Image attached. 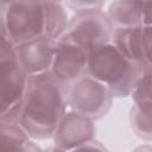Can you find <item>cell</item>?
<instances>
[{
    "mask_svg": "<svg viewBox=\"0 0 152 152\" xmlns=\"http://www.w3.org/2000/svg\"><path fill=\"white\" fill-rule=\"evenodd\" d=\"M69 84L50 71L28 76L19 125L33 140L51 139L68 107Z\"/></svg>",
    "mask_w": 152,
    "mask_h": 152,
    "instance_id": "6da1fadb",
    "label": "cell"
},
{
    "mask_svg": "<svg viewBox=\"0 0 152 152\" xmlns=\"http://www.w3.org/2000/svg\"><path fill=\"white\" fill-rule=\"evenodd\" d=\"M144 70L127 59L112 42L100 44L88 52L86 75L103 83L114 97L129 96Z\"/></svg>",
    "mask_w": 152,
    "mask_h": 152,
    "instance_id": "7a4b0ae2",
    "label": "cell"
},
{
    "mask_svg": "<svg viewBox=\"0 0 152 152\" xmlns=\"http://www.w3.org/2000/svg\"><path fill=\"white\" fill-rule=\"evenodd\" d=\"M1 13L5 30L14 46L44 36V4L18 0L5 6Z\"/></svg>",
    "mask_w": 152,
    "mask_h": 152,
    "instance_id": "3957f363",
    "label": "cell"
},
{
    "mask_svg": "<svg viewBox=\"0 0 152 152\" xmlns=\"http://www.w3.org/2000/svg\"><path fill=\"white\" fill-rule=\"evenodd\" d=\"M110 90L89 75H83L68 87V107L91 120H100L112 108Z\"/></svg>",
    "mask_w": 152,
    "mask_h": 152,
    "instance_id": "277c9868",
    "label": "cell"
},
{
    "mask_svg": "<svg viewBox=\"0 0 152 152\" xmlns=\"http://www.w3.org/2000/svg\"><path fill=\"white\" fill-rule=\"evenodd\" d=\"M113 30L114 27L102 10L81 11L74 12L69 18L64 36L89 51L100 44L110 42Z\"/></svg>",
    "mask_w": 152,
    "mask_h": 152,
    "instance_id": "5b68a950",
    "label": "cell"
},
{
    "mask_svg": "<svg viewBox=\"0 0 152 152\" xmlns=\"http://www.w3.org/2000/svg\"><path fill=\"white\" fill-rule=\"evenodd\" d=\"M27 78L14 58L0 62V120H18Z\"/></svg>",
    "mask_w": 152,
    "mask_h": 152,
    "instance_id": "8992f818",
    "label": "cell"
},
{
    "mask_svg": "<svg viewBox=\"0 0 152 152\" xmlns=\"http://www.w3.org/2000/svg\"><path fill=\"white\" fill-rule=\"evenodd\" d=\"M88 52L87 49L63 34L55 42L50 72L57 80L70 84L86 75Z\"/></svg>",
    "mask_w": 152,
    "mask_h": 152,
    "instance_id": "52a82bcc",
    "label": "cell"
},
{
    "mask_svg": "<svg viewBox=\"0 0 152 152\" xmlns=\"http://www.w3.org/2000/svg\"><path fill=\"white\" fill-rule=\"evenodd\" d=\"M95 132L94 120L70 109L62 116L51 139L56 150H83L95 138Z\"/></svg>",
    "mask_w": 152,
    "mask_h": 152,
    "instance_id": "ba28073f",
    "label": "cell"
},
{
    "mask_svg": "<svg viewBox=\"0 0 152 152\" xmlns=\"http://www.w3.org/2000/svg\"><path fill=\"white\" fill-rule=\"evenodd\" d=\"M110 42L120 52L141 70L152 65L151 25L114 28Z\"/></svg>",
    "mask_w": 152,
    "mask_h": 152,
    "instance_id": "9c48e42d",
    "label": "cell"
},
{
    "mask_svg": "<svg viewBox=\"0 0 152 152\" xmlns=\"http://www.w3.org/2000/svg\"><path fill=\"white\" fill-rule=\"evenodd\" d=\"M55 42L45 36L14 46V59L27 76L49 72L52 64Z\"/></svg>",
    "mask_w": 152,
    "mask_h": 152,
    "instance_id": "30bf717a",
    "label": "cell"
},
{
    "mask_svg": "<svg viewBox=\"0 0 152 152\" xmlns=\"http://www.w3.org/2000/svg\"><path fill=\"white\" fill-rule=\"evenodd\" d=\"M106 14L114 28L151 25V0H113Z\"/></svg>",
    "mask_w": 152,
    "mask_h": 152,
    "instance_id": "8fae6325",
    "label": "cell"
},
{
    "mask_svg": "<svg viewBox=\"0 0 152 152\" xmlns=\"http://www.w3.org/2000/svg\"><path fill=\"white\" fill-rule=\"evenodd\" d=\"M34 142L18 121L0 120V150L34 151L39 148Z\"/></svg>",
    "mask_w": 152,
    "mask_h": 152,
    "instance_id": "7c38bea8",
    "label": "cell"
},
{
    "mask_svg": "<svg viewBox=\"0 0 152 152\" xmlns=\"http://www.w3.org/2000/svg\"><path fill=\"white\" fill-rule=\"evenodd\" d=\"M45 26L44 36L56 42L66 31L69 17L62 2H46L44 4Z\"/></svg>",
    "mask_w": 152,
    "mask_h": 152,
    "instance_id": "4fadbf2b",
    "label": "cell"
},
{
    "mask_svg": "<svg viewBox=\"0 0 152 152\" xmlns=\"http://www.w3.org/2000/svg\"><path fill=\"white\" fill-rule=\"evenodd\" d=\"M129 124L137 137L150 141L152 139V102L133 103L129 112Z\"/></svg>",
    "mask_w": 152,
    "mask_h": 152,
    "instance_id": "5bb4252c",
    "label": "cell"
},
{
    "mask_svg": "<svg viewBox=\"0 0 152 152\" xmlns=\"http://www.w3.org/2000/svg\"><path fill=\"white\" fill-rule=\"evenodd\" d=\"M133 103H151V66L146 68L138 77L129 94Z\"/></svg>",
    "mask_w": 152,
    "mask_h": 152,
    "instance_id": "9a60e30c",
    "label": "cell"
},
{
    "mask_svg": "<svg viewBox=\"0 0 152 152\" xmlns=\"http://www.w3.org/2000/svg\"><path fill=\"white\" fill-rule=\"evenodd\" d=\"M8 58H14V45L7 36L2 20V13L0 11V62Z\"/></svg>",
    "mask_w": 152,
    "mask_h": 152,
    "instance_id": "2e32d148",
    "label": "cell"
},
{
    "mask_svg": "<svg viewBox=\"0 0 152 152\" xmlns=\"http://www.w3.org/2000/svg\"><path fill=\"white\" fill-rule=\"evenodd\" d=\"M65 6L74 11H94V10H102V6L106 0H63Z\"/></svg>",
    "mask_w": 152,
    "mask_h": 152,
    "instance_id": "e0dca14e",
    "label": "cell"
},
{
    "mask_svg": "<svg viewBox=\"0 0 152 152\" xmlns=\"http://www.w3.org/2000/svg\"><path fill=\"white\" fill-rule=\"evenodd\" d=\"M14 1H18V0H0V11H2V8L5 6H7L8 4L14 2Z\"/></svg>",
    "mask_w": 152,
    "mask_h": 152,
    "instance_id": "ac0fdd59",
    "label": "cell"
},
{
    "mask_svg": "<svg viewBox=\"0 0 152 152\" xmlns=\"http://www.w3.org/2000/svg\"><path fill=\"white\" fill-rule=\"evenodd\" d=\"M30 1H37V2H42V4H46V2H63V0H30Z\"/></svg>",
    "mask_w": 152,
    "mask_h": 152,
    "instance_id": "d6986e66",
    "label": "cell"
}]
</instances>
